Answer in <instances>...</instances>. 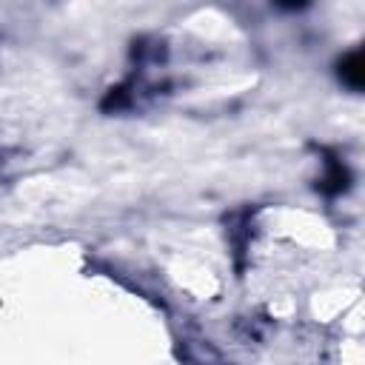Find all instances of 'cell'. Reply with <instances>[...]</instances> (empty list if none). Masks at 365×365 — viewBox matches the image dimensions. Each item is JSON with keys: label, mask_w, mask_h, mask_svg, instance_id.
Masks as SVG:
<instances>
[{"label": "cell", "mask_w": 365, "mask_h": 365, "mask_svg": "<svg viewBox=\"0 0 365 365\" xmlns=\"http://www.w3.org/2000/svg\"><path fill=\"white\" fill-rule=\"evenodd\" d=\"M336 74H339V80H342L348 88L362 91V86H365V60H362V51H348V54L339 60Z\"/></svg>", "instance_id": "6da1fadb"}, {"label": "cell", "mask_w": 365, "mask_h": 365, "mask_svg": "<svg viewBox=\"0 0 365 365\" xmlns=\"http://www.w3.org/2000/svg\"><path fill=\"white\" fill-rule=\"evenodd\" d=\"M348 168L336 160V157H328V174L319 180V191L322 194H339L348 188Z\"/></svg>", "instance_id": "7a4b0ae2"}]
</instances>
